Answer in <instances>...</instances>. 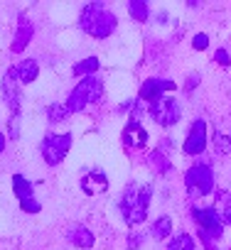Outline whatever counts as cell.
I'll return each instance as SVG.
<instances>
[{
  "instance_id": "cell-1",
  "label": "cell",
  "mask_w": 231,
  "mask_h": 250,
  "mask_svg": "<svg viewBox=\"0 0 231 250\" xmlns=\"http://www.w3.org/2000/svg\"><path fill=\"white\" fill-rule=\"evenodd\" d=\"M150 196H153V187L150 184H136L131 182L126 189H123V196H121V213H123V221L128 226H140L145 218H148V206H150Z\"/></svg>"
},
{
  "instance_id": "cell-2",
  "label": "cell",
  "mask_w": 231,
  "mask_h": 250,
  "mask_svg": "<svg viewBox=\"0 0 231 250\" xmlns=\"http://www.w3.org/2000/svg\"><path fill=\"white\" fill-rule=\"evenodd\" d=\"M79 27L96 40H106L116 32L118 20H116V15L103 3H89L79 15Z\"/></svg>"
},
{
  "instance_id": "cell-3",
  "label": "cell",
  "mask_w": 231,
  "mask_h": 250,
  "mask_svg": "<svg viewBox=\"0 0 231 250\" xmlns=\"http://www.w3.org/2000/svg\"><path fill=\"white\" fill-rule=\"evenodd\" d=\"M101 96H103V83H101V79H96V76H84V79L71 88V93H69V98H67V108H69V113H79V110H84L86 105L101 101Z\"/></svg>"
},
{
  "instance_id": "cell-4",
  "label": "cell",
  "mask_w": 231,
  "mask_h": 250,
  "mask_svg": "<svg viewBox=\"0 0 231 250\" xmlns=\"http://www.w3.org/2000/svg\"><path fill=\"white\" fill-rule=\"evenodd\" d=\"M185 189L189 194V199H202L209 196L214 191V172L209 167V162L199 160L197 165H192L185 174Z\"/></svg>"
},
{
  "instance_id": "cell-5",
  "label": "cell",
  "mask_w": 231,
  "mask_h": 250,
  "mask_svg": "<svg viewBox=\"0 0 231 250\" xmlns=\"http://www.w3.org/2000/svg\"><path fill=\"white\" fill-rule=\"evenodd\" d=\"M148 113H150V118H153L158 125H162V128H170V125L180 123V118H182V105H180L177 98L160 96L158 101L148 103Z\"/></svg>"
},
{
  "instance_id": "cell-6",
  "label": "cell",
  "mask_w": 231,
  "mask_h": 250,
  "mask_svg": "<svg viewBox=\"0 0 231 250\" xmlns=\"http://www.w3.org/2000/svg\"><path fill=\"white\" fill-rule=\"evenodd\" d=\"M69 147H71V135H69V133H64V135L49 133V135H45V140H42V157H45V162H47L49 167H57V165L67 157Z\"/></svg>"
},
{
  "instance_id": "cell-7",
  "label": "cell",
  "mask_w": 231,
  "mask_h": 250,
  "mask_svg": "<svg viewBox=\"0 0 231 250\" xmlns=\"http://www.w3.org/2000/svg\"><path fill=\"white\" fill-rule=\"evenodd\" d=\"M192 218H194L199 233H204V235H209V238H214V240L221 238V233H224V223H221V218H219V213H216L214 206L192 208Z\"/></svg>"
},
{
  "instance_id": "cell-8",
  "label": "cell",
  "mask_w": 231,
  "mask_h": 250,
  "mask_svg": "<svg viewBox=\"0 0 231 250\" xmlns=\"http://www.w3.org/2000/svg\"><path fill=\"white\" fill-rule=\"evenodd\" d=\"M182 150H185V155H192V157H197L207 150V120L197 118L189 125V133H187V140H185Z\"/></svg>"
},
{
  "instance_id": "cell-9",
  "label": "cell",
  "mask_w": 231,
  "mask_h": 250,
  "mask_svg": "<svg viewBox=\"0 0 231 250\" xmlns=\"http://www.w3.org/2000/svg\"><path fill=\"white\" fill-rule=\"evenodd\" d=\"M3 98H5L13 118H18V113H20V81H18L15 66H10L3 76Z\"/></svg>"
},
{
  "instance_id": "cell-10",
  "label": "cell",
  "mask_w": 231,
  "mask_h": 250,
  "mask_svg": "<svg viewBox=\"0 0 231 250\" xmlns=\"http://www.w3.org/2000/svg\"><path fill=\"white\" fill-rule=\"evenodd\" d=\"M175 88H177V83L170 81V79H145L143 86H140V96H138V101L153 103V101H158L162 93L175 91Z\"/></svg>"
},
{
  "instance_id": "cell-11",
  "label": "cell",
  "mask_w": 231,
  "mask_h": 250,
  "mask_svg": "<svg viewBox=\"0 0 231 250\" xmlns=\"http://www.w3.org/2000/svg\"><path fill=\"white\" fill-rule=\"evenodd\" d=\"M123 145L128 150H143L148 145V130L140 125V120H128V125L123 128Z\"/></svg>"
},
{
  "instance_id": "cell-12",
  "label": "cell",
  "mask_w": 231,
  "mask_h": 250,
  "mask_svg": "<svg viewBox=\"0 0 231 250\" xmlns=\"http://www.w3.org/2000/svg\"><path fill=\"white\" fill-rule=\"evenodd\" d=\"M81 189H84L89 196H96V194H101V191L108 189V179H106L103 172L93 169V172H89V174L81 179Z\"/></svg>"
},
{
  "instance_id": "cell-13",
  "label": "cell",
  "mask_w": 231,
  "mask_h": 250,
  "mask_svg": "<svg viewBox=\"0 0 231 250\" xmlns=\"http://www.w3.org/2000/svg\"><path fill=\"white\" fill-rule=\"evenodd\" d=\"M67 240L71 243V245H76V248H91L93 243H96V238H93V233L86 228V226H69V230H67Z\"/></svg>"
},
{
  "instance_id": "cell-14",
  "label": "cell",
  "mask_w": 231,
  "mask_h": 250,
  "mask_svg": "<svg viewBox=\"0 0 231 250\" xmlns=\"http://www.w3.org/2000/svg\"><path fill=\"white\" fill-rule=\"evenodd\" d=\"M32 35H35V27H32V22L30 20H20V25H18V35H15V42H13V52L15 54H20L27 44H30V40H32Z\"/></svg>"
},
{
  "instance_id": "cell-15",
  "label": "cell",
  "mask_w": 231,
  "mask_h": 250,
  "mask_svg": "<svg viewBox=\"0 0 231 250\" xmlns=\"http://www.w3.org/2000/svg\"><path fill=\"white\" fill-rule=\"evenodd\" d=\"M15 74H18V81L20 83H32L40 74V64L35 59H23L18 66H15Z\"/></svg>"
},
{
  "instance_id": "cell-16",
  "label": "cell",
  "mask_w": 231,
  "mask_h": 250,
  "mask_svg": "<svg viewBox=\"0 0 231 250\" xmlns=\"http://www.w3.org/2000/svg\"><path fill=\"white\" fill-rule=\"evenodd\" d=\"M13 191H15V196H18L20 201H27V199L35 196V187H32V182L25 179L23 174H13Z\"/></svg>"
},
{
  "instance_id": "cell-17",
  "label": "cell",
  "mask_w": 231,
  "mask_h": 250,
  "mask_svg": "<svg viewBox=\"0 0 231 250\" xmlns=\"http://www.w3.org/2000/svg\"><path fill=\"white\" fill-rule=\"evenodd\" d=\"M216 213L221 218V223L231 226V194L229 191H216Z\"/></svg>"
},
{
  "instance_id": "cell-18",
  "label": "cell",
  "mask_w": 231,
  "mask_h": 250,
  "mask_svg": "<svg viewBox=\"0 0 231 250\" xmlns=\"http://www.w3.org/2000/svg\"><path fill=\"white\" fill-rule=\"evenodd\" d=\"M148 165L158 172V174H167L170 169H172V165H170V157L162 152V150H153L150 155H148Z\"/></svg>"
},
{
  "instance_id": "cell-19",
  "label": "cell",
  "mask_w": 231,
  "mask_h": 250,
  "mask_svg": "<svg viewBox=\"0 0 231 250\" xmlns=\"http://www.w3.org/2000/svg\"><path fill=\"white\" fill-rule=\"evenodd\" d=\"M170 233H172V218H170V216H160V218L153 223V228H150V235H153L155 240H165Z\"/></svg>"
},
{
  "instance_id": "cell-20",
  "label": "cell",
  "mask_w": 231,
  "mask_h": 250,
  "mask_svg": "<svg viewBox=\"0 0 231 250\" xmlns=\"http://www.w3.org/2000/svg\"><path fill=\"white\" fill-rule=\"evenodd\" d=\"M128 13L136 22H148V15H150V8L145 0H131L128 3Z\"/></svg>"
},
{
  "instance_id": "cell-21",
  "label": "cell",
  "mask_w": 231,
  "mask_h": 250,
  "mask_svg": "<svg viewBox=\"0 0 231 250\" xmlns=\"http://www.w3.org/2000/svg\"><path fill=\"white\" fill-rule=\"evenodd\" d=\"M98 59L96 57H89V59H81L79 64H74V74L76 76H93L98 71Z\"/></svg>"
},
{
  "instance_id": "cell-22",
  "label": "cell",
  "mask_w": 231,
  "mask_h": 250,
  "mask_svg": "<svg viewBox=\"0 0 231 250\" xmlns=\"http://www.w3.org/2000/svg\"><path fill=\"white\" fill-rule=\"evenodd\" d=\"M165 250H194V238L187 235V233H177V235L167 243Z\"/></svg>"
},
{
  "instance_id": "cell-23",
  "label": "cell",
  "mask_w": 231,
  "mask_h": 250,
  "mask_svg": "<svg viewBox=\"0 0 231 250\" xmlns=\"http://www.w3.org/2000/svg\"><path fill=\"white\" fill-rule=\"evenodd\" d=\"M47 118L52 120V123H62V120H67L69 118V108H67V103L62 105V103H52L49 108H47Z\"/></svg>"
},
{
  "instance_id": "cell-24",
  "label": "cell",
  "mask_w": 231,
  "mask_h": 250,
  "mask_svg": "<svg viewBox=\"0 0 231 250\" xmlns=\"http://www.w3.org/2000/svg\"><path fill=\"white\" fill-rule=\"evenodd\" d=\"M214 150H216V155H231V138H226L224 133H214Z\"/></svg>"
},
{
  "instance_id": "cell-25",
  "label": "cell",
  "mask_w": 231,
  "mask_h": 250,
  "mask_svg": "<svg viewBox=\"0 0 231 250\" xmlns=\"http://www.w3.org/2000/svg\"><path fill=\"white\" fill-rule=\"evenodd\" d=\"M20 208H23L25 213H40V211H42V204L32 196V199H27V201H20Z\"/></svg>"
},
{
  "instance_id": "cell-26",
  "label": "cell",
  "mask_w": 231,
  "mask_h": 250,
  "mask_svg": "<svg viewBox=\"0 0 231 250\" xmlns=\"http://www.w3.org/2000/svg\"><path fill=\"white\" fill-rule=\"evenodd\" d=\"M192 47H194L197 52H202V49H207V47H209V37H207L204 32H199V35H194V40H192Z\"/></svg>"
},
{
  "instance_id": "cell-27",
  "label": "cell",
  "mask_w": 231,
  "mask_h": 250,
  "mask_svg": "<svg viewBox=\"0 0 231 250\" xmlns=\"http://www.w3.org/2000/svg\"><path fill=\"white\" fill-rule=\"evenodd\" d=\"M214 59H216V64H221V66H229V64H231V57H229L226 49H216Z\"/></svg>"
},
{
  "instance_id": "cell-28",
  "label": "cell",
  "mask_w": 231,
  "mask_h": 250,
  "mask_svg": "<svg viewBox=\"0 0 231 250\" xmlns=\"http://www.w3.org/2000/svg\"><path fill=\"white\" fill-rule=\"evenodd\" d=\"M199 240H202V245H204L207 250H219V245H216V240H214V238H209V235L199 233Z\"/></svg>"
},
{
  "instance_id": "cell-29",
  "label": "cell",
  "mask_w": 231,
  "mask_h": 250,
  "mask_svg": "<svg viewBox=\"0 0 231 250\" xmlns=\"http://www.w3.org/2000/svg\"><path fill=\"white\" fill-rule=\"evenodd\" d=\"M140 243H143V233H133V235L128 238V248H131V250H136Z\"/></svg>"
},
{
  "instance_id": "cell-30",
  "label": "cell",
  "mask_w": 231,
  "mask_h": 250,
  "mask_svg": "<svg viewBox=\"0 0 231 250\" xmlns=\"http://www.w3.org/2000/svg\"><path fill=\"white\" fill-rule=\"evenodd\" d=\"M10 138H18V118H10Z\"/></svg>"
},
{
  "instance_id": "cell-31",
  "label": "cell",
  "mask_w": 231,
  "mask_h": 250,
  "mask_svg": "<svg viewBox=\"0 0 231 250\" xmlns=\"http://www.w3.org/2000/svg\"><path fill=\"white\" fill-rule=\"evenodd\" d=\"M197 83H199V76H197V74H192V76H189V81H187V86H185V88H187V91H192V88H194V86H197Z\"/></svg>"
},
{
  "instance_id": "cell-32",
  "label": "cell",
  "mask_w": 231,
  "mask_h": 250,
  "mask_svg": "<svg viewBox=\"0 0 231 250\" xmlns=\"http://www.w3.org/2000/svg\"><path fill=\"white\" fill-rule=\"evenodd\" d=\"M3 150H5V135L0 133V155H3Z\"/></svg>"
}]
</instances>
